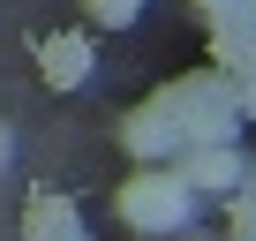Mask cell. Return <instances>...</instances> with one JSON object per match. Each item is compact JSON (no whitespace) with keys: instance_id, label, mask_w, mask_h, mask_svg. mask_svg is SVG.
<instances>
[{"instance_id":"obj_1","label":"cell","mask_w":256,"mask_h":241,"mask_svg":"<svg viewBox=\"0 0 256 241\" xmlns=\"http://www.w3.org/2000/svg\"><path fill=\"white\" fill-rule=\"evenodd\" d=\"M166 113H174V128H181V151H196V144H234V83L226 76H188V83H174L166 98H158Z\"/></svg>"},{"instance_id":"obj_2","label":"cell","mask_w":256,"mask_h":241,"mask_svg":"<svg viewBox=\"0 0 256 241\" xmlns=\"http://www.w3.org/2000/svg\"><path fill=\"white\" fill-rule=\"evenodd\" d=\"M120 218L136 226V234H174V226L188 218V188H181L166 166H144L136 181L120 188Z\"/></svg>"},{"instance_id":"obj_3","label":"cell","mask_w":256,"mask_h":241,"mask_svg":"<svg viewBox=\"0 0 256 241\" xmlns=\"http://www.w3.org/2000/svg\"><path fill=\"white\" fill-rule=\"evenodd\" d=\"M166 174H174L188 196H196V188H234V181H241V151H234V144H196V151H181V166H166Z\"/></svg>"},{"instance_id":"obj_4","label":"cell","mask_w":256,"mask_h":241,"mask_svg":"<svg viewBox=\"0 0 256 241\" xmlns=\"http://www.w3.org/2000/svg\"><path fill=\"white\" fill-rule=\"evenodd\" d=\"M128 151H136L144 166H158V158H181V128H174V113L151 98V106H136V120H128Z\"/></svg>"},{"instance_id":"obj_5","label":"cell","mask_w":256,"mask_h":241,"mask_svg":"<svg viewBox=\"0 0 256 241\" xmlns=\"http://www.w3.org/2000/svg\"><path fill=\"white\" fill-rule=\"evenodd\" d=\"M23 241H83V211H76L68 196L38 188V196L23 204Z\"/></svg>"},{"instance_id":"obj_6","label":"cell","mask_w":256,"mask_h":241,"mask_svg":"<svg viewBox=\"0 0 256 241\" xmlns=\"http://www.w3.org/2000/svg\"><path fill=\"white\" fill-rule=\"evenodd\" d=\"M38 68H46V83H53V90H76V83L90 76V38H83V30L46 38V46H38Z\"/></svg>"},{"instance_id":"obj_7","label":"cell","mask_w":256,"mask_h":241,"mask_svg":"<svg viewBox=\"0 0 256 241\" xmlns=\"http://www.w3.org/2000/svg\"><path fill=\"white\" fill-rule=\"evenodd\" d=\"M90 16H98L106 30H120V23H136V16H144V0H90Z\"/></svg>"}]
</instances>
